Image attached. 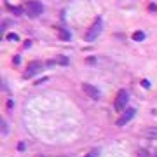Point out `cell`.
<instances>
[{
	"label": "cell",
	"mask_w": 157,
	"mask_h": 157,
	"mask_svg": "<svg viewBox=\"0 0 157 157\" xmlns=\"http://www.w3.org/2000/svg\"><path fill=\"white\" fill-rule=\"evenodd\" d=\"M40 70H42V63L40 61H32L28 66H26V72H24V77L26 78H30V77H33V75H37Z\"/></svg>",
	"instance_id": "cell-4"
},
{
	"label": "cell",
	"mask_w": 157,
	"mask_h": 157,
	"mask_svg": "<svg viewBox=\"0 0 157 157\" xmlns=\"http://www.w3.org/2000/svg\"><path fill=\"white\" fill-rule=\"evenodd\" d=\"M127 99H129V96H127V91H124V89H120L117 93V98H115V110L117 112H122L124 108H126V105H127Z\"/></svg>",
	"instance_id": "cell-3"
},
{
	"label": "cell",
	"mask_w": 157,
	"mask_h": 157,
	"mask_svg": "<svg viewBox=\"0 0 157 157\" xmlns=\"http://www.w3.org/2000/svg\"><path fill=\"white\" fill-rule=\"evenodd\" d=\"M24 11H26V14L30 18H37V16H40L44 12V5L40 2H37V0H32V2L24 4Z\"/></svg>",
	"instance_id": "cell-2"
},
{
	"label": "cell",
	"mask_w": 157,
	"mask_h": 157,
	"mask_svg": "<svg viewBox=\"0 0 157 157\" xmlns=\"http://www.w3.org/2000/svg\"><path fill=\"white\" fill-rule=\"evenodd\" d=\"M82 89H84V93H86L91 99H99V89L98 87H94L93 84H84Z\"/></svg>",
	"instance_id": "cell-6"
},
{
	"label": "cell",
	"mask_w": 157,
	"mask_h": 157,
	"mask_svg": "<svg viewBox=\"0 0 157 157\" xmlns=\"http://www.w3.org/2000/svg\"><path fill=\"white\" fill-rule=\"evenodd\" d=\"M58 63H61V65H68V58H65V56H59V58H58Z\"/></svg>",
	"instance_id": "cell-11"
},
{
	"label": "cell",
	"mask_w": 157,
	"mask_h": 157,
	"mask_svg": "<svg viewBox=\"0 0 157 157\" xmlns=\"http://www.w3.org/2000/svg\"><path fill=\"white\" fill-rule=\"evenodd\" d=\"M7 39L9 40H19V35H18V33H9Z\"/></svg>",
	"instance_id": "cell-10"
},
{
	"label": "cell",
	"mask_w": 157,
	"mask_h": 157,
	"mask_svg": "<svg viewBox=\"0 0 157 157\" xmlns=\"http://www.w3.org/2000/svg\"><path fill=\"white\" fill-rule=\"evenodd\" d=\"M143 135L148 138V140H157V126H152V127L143 129Z\"/></svg>",
	"instance_id": "cell-7"
},
{
	"label": "cell",
	"mask_w": 157,
	"mask_h": 157,
	"mask_svg": "<svg viewBox=\"0 0 157 157\" xmlns=\"http://www.w3.org/2000/svg\"><path fill=\"white\" fill-rule=\"evenodd\" d=\"M141 86H143V87H150V82H148V80H143Z\"/></svg>",
	"instance_id": "cell-13"
},
{
	"label": "cell",
	"mask_w": 157,
	"mask_h": 157,
	"mask_svg": "<svg viewBox=\"0 0 157 157\" xmlns=\"http://www.w3.org/2000/svg\"><path fill=\"white\" fill-rule=\"evenodd\" d=\"M143 39H145V33H143V32H135V33H133V40L141 42Z\"/></svg>",
	"instance_id": "cell-8"
},
{
	"label": "cell",
	"mask_w": 157,
	"mask_h": 157,
	"mask_svg": "<svg viewBox=\"0 0 157 157\" xmlns=\"http://www.w3.org/2000/svg\"><path fill=\"white\" fill-rule=\"evenodd\" d=\"M9 9H11L12 12H16V14H21V9H19V7H18V9H16V7H9Z\"/></svg>",
	"instance_id": "cell-12"
},
{
	"label": "cell",
	"mask_w": 157,
	"mask_h": 157,
	"mask_svg": "<svg viewBox=\"0 0 157 157\" xmlns=\"http://www.w3.org/2000/svg\"><path fill=\"white\" fill-rule=\"evenodd\" d=\"M101 28H103V21H101V18H96L94 23L91 24V28L87 30V33H86V40H87V42L96 40L98 39V35L101 33Z\"/></svg>",
	"instance_id": "cell-1"
},
{
	"label": "cell",
	"mask_w": 157,
	"mask_h": 157,
	"mask_svg": "<svg viewBox=\"0 0 157 157\" xmlns=\"http://www.w3.org/2000/svg\"><path fill=\"white\" fill-rule=\"evenodd\" d=\"M59 39H63V40H68L70 39V33L65 30V28H59Z\"/></svg>",
	"instance_id": "cell-9"
},
{
	"label": "cell",
	"mask_w": 157,
	"mask_h": 157,
	"mask_svg": "<svg viewBox=\"0 0 157 157\" xmlns=\"http://www.w3.org/2000/svg\"><path fill=\"white\" fill-rule=\"evenodd\" d=\"M96 156H98V150H93L89 156H86V157H96Z\"/></svg>",
	"instance_id": "cell-14"
},
{
	"label": "cell",
	"mask_w": 157,
	"mask_h": 157,
	"mask_svg": "<svg viewBox=\"0 0 157 157\" xmlns=\"http://www.w3.org/2000/svg\"><path fill=\"white\" fill-rule=\"evenodd\" d=\"M39 157H44V156H39Z\"/></svg>",
	"instance_id": "cell-15"
},
{
	"label": "cell",
	"mask_w": 157,
	"mask_h": 157,
	"mask_svg": "<svg viewBox=\"0 0 157 157\" xmlns=\"http://www.w3.org/2000/svg\"><path fill=\"white\" fill-rule=\"evenodd\" d=\"M135 114H136V110L135 108H126L124 112H122V115L119 117V120H117V126H126L131 119L135 117Z\"/></svg>",
	"instance_id": "cell-5"
}]
</instances>
